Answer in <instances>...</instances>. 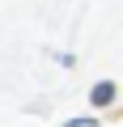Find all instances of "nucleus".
<instances>
[{
    "instance_id": "obj_1",
    "label": "nucleus",
    "mask_w": 123,
    "mask_h": 127,
    "mask_svg": "<svg viewBox=\"0 0 123 127\" xmlns=\"http://www.w3.org/2000/svg\"><path fill=\"white\" fill-rule=\"evenodd\" d=\"M110 97H115V85H110V81H102V85L89 89V102H93V106H106Z\"/></svg>"
}]
</instances>
